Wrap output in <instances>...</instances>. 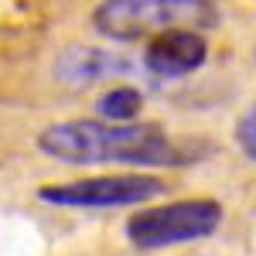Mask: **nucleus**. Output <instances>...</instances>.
Listing matches in <instances>:
<instances>
[{
    "instance_id": "6",
    "label": "nucleus",
    "mask_w": 256,
    "mask_h": 256,
    "mask_svg": "<svg viewBox=\"0 0 256 256\" xmlns=\"http://www.w3.org/2000/svg\"><path fill=\"white\" fill-rule=\"evenodd\" d=\"M116 68H120V62L110 58L106 52H96V48H72L58 62V76L65 82H72V86H89V82L102 79V76H110Z\"/></svg>"
},
{
    "instance_id": "4",
    "label": "nucleus",
    "mask_w": 256,
    "mask_h": 256,
    "mask_svg": "<svg viewBox=\"0 0 256 256\" xmlns=\"http://www.w3.org/2000/svg\"><path fill=\"white\" fill-rule=\"evenodd\" d=\"M160 192H168V184L154 174H99L68 184H44L38 198L65 208H123V205H144Z\"/></svg>"
},
{
    "instance_id": "1",
    "label": "nucleus",
    "mask_w": 256,
    "mask_h": 256,
    "mask_svg": "<svg viewBox=\"0 0 256 256\" xmlns=\"http://www.w3.org/2000/svg\"><path fill=\"white\" fill-rule=\"evenodd\" d=\"M41 154L62 164H137L181 168L188 154L154 123H110V120H65L38 137Z\"/></svg>"
},
{
    "instance_id": "5",
    "label": "nucleus",
    "mask_w": 256,
    "mask_h": 256,
    "mask_svg": "<svg viewBox=\"0 0 256 256\" xmlns=\"http://www.w3.org/2000/svg\"><path fill=\"white\" fill-rule=\"evenodd\" d=\"M208 58V41L202 31L192 28H178V31H164L158 38H150L147 52H144V65L164 76V79H178V76H188L202 68Z\"/></svg>"
},
{
    "instance_id": "7",
    "label": "nucleus",
    "mask_w": 256,
    "mask_h": 256,
    "mask_svg": "<svg viewBox=\"0 0 256 256\" xmlns=\"http://www.w3.org/2000/svg\"><path fill=\"white\" fill-rule=\"evenodd\" d=\"M96 110L110 123H134V116H140V110H144V96L134 86H116V89L99 96Z\"/></svg>"
},
{
    "instance_id": "3",
    "label": "nucleus",
    "mask_w": 256,
    "mask_h": 256,
    "mask_svg": "<svg viewBox=\"0 0 256 256\" xmlns=\"http://www.w3.org/2000/svg\"><path fill=\"white\" fill-rule=\"evenodd\" d=\"M222 226V205L212 198H181L154 208H140L126 222V239L137 250H168L212 236Z\"/></svg>"
},
{
    "instance_id": "2",
    "label": "nucleus",
    "mask_w": 256,
    "mask_h": 256,
    "mask_svg": "<svg viewBox=\"0 0 256 256\" xmlns=\"http://www.w3.org/2000/svg\"><path fill=\"white\" fill-rule=\"evenodd\" d=\"M216 24L218 10L212 0H102L92 10V28L113 41L158 38L178 28L208 31Z\"/></svg>"
},
{
    "instance_id": "8",
    "label": "nucleus",
    "mask_w": 256,
    "mask_h": 256,
    "mask_svg": "<svg viewBox=\"0 0 256 256\" xmlns=\"http://www.w3.org/2000/svg\"><path fill=\"white\" fill-rule=\"evenodd\" d=\"M236 144L239 150H242V158L256 160V106L253 110H246L236 123Z\"/></svg>"
}]
</instances>
